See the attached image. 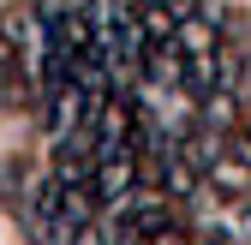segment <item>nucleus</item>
<instances>
[{"label":"nucleus","instance_id":"1","mask_svg":"<svg viewBox=\"0 0 251 245\" xmlns=\"http://www.w3.org/2000/svg\"><path fill=\"white\" fill-rule=\"evenodd\" d=\"M138 245H192L185 233H150V239H138Z\"/></svg>","mask_w":251,"mask_h":245}]
</instances>
